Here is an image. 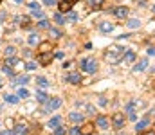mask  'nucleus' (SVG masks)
<instances>
[{
	"label": "nucleus",
	"instance_id": "603ef678",
	"mask_svg": "<svg viewBox=\"0 0 155 135\" xmlns=\"http://www.w3.org/2000/svg\"><path fill=\"white\" fill-rule=\"evenodd\" d=\"M0 87H2V81H0Z\"/></svg>",
	"mask_w": 155,
	"mask_h": 135
},
{
	"label": "nucleus",
	"instance_id": "473e14b6",
	"mask_svg": "<svg viewBox=\"0 0 155 135\" xmlns=\"http://www.w3.org/2000/svg\"><path fill=\"white\" fill-rule=\"evenodd\" d=\"M65 20H69V22H76V20H78V14L74 13V11H69V13L65 14Z\"/></svg>",
	"mask_w": 155,
	"mask_h": 135
},
{
	"label": "nucleus",
	"instance_id": "7c9ffc66",
	"mask_svg": "<svg viewBox=\"0 0 155 135\" xmlns=\"http://www.w3.org/2000/svg\"><path fill=\"white\" fill-rule=\"evenodd\" d=\"M15 52H16V50H15V47H13V45H7V47L4 49V54H5V58H11V56H15Z\"/></svg>",
	"mask_w": 155,
	"mask_h": 135
},
{
	"label": "nucleus",
	"instance_id": "5fc2aeb1",
	"mask_svg": "<svg viewBox=\"0 0 155 135\" xmlns=\"http://www.w3.org/2000/svg\"><path fill=\"white\" fill-rule=\"evenodd\" d=\"M0 112H2V108H0Z\"/></svg>",
	"mask_w": 155,
	"mask_h": 135
},
{
	"label": "nucleus",
	"instance_id": "ea45409f",
	"mask_svg": "<svg viewBox=\"0 0 155 135\" xmlns=\"http://www.w3.org/2000/svg\"><path fill=\"white\" fill-rule=\"evenodd\" d=\"M41 2H43V5H49V7L56 5V0H41Z\"/></svg>",
	"mask_w": 155,
	"mask_h": 135
},
{
	"label": "nucleus",
	"instance_id": "393cba45",
	"mask_svg": "<svg viewBox=\"0 0 155 135\" xmlns=\"http://www.w3.org/2000/svg\"><path fill=\"white\" fill-rule=\"evenodd\" d=\"M49 33H51V36H52L54 40H58V38L63 36V33H61L60 29H56V27H49Z\"/></svg>",
	"mask_w": 155,
	"mask_h": 135
},
{
	"label": "nucleus",
	"instance_id": "f257e3e1",
	"mask_svg": "<svg viewBox=\"0 0 155 135\" xmlns=\"http://www.w3.org/2000/svg\"><path fill=\"white\" fill-rule=\"evenodd\" d=\"M112 13H114V16H117L119 20H124L128 16V7L126 5H117V7L112 9Z\"/></svg>",
	"mask_w": 155,
	"mask_h": 135
},
{
	"label": "nucleus",
	"instance_id": "0eeeda50",
	"mask_svg": "<svg viewBox=\"0 0 155 135\" xmlns=\"http://www.w3.org/2000/svg\"><path fill=\"white\" fill-rule=\"evenodd\" d=\"M52 52H45V54H38V63L40 65H49L52 61Z\"/></svg>",
	"mask_w": 155,
	"mask_h": 135
},
{
	"label": "nucleus",
	"instance_id": "39448f33",
	"mask_svg": "<svg viewBox=\"0 0 155 135\" xmlns=\"http://www.w3.org/2000/svg\"><path fill=\"white\" fill-rule=\"evenodd\" d=\"M58 7H60V13H61V14H63V13H69V11H72V2H71V0H60Z\"/></svg>",
	"mask_w": 155,
	"mask_h": 135
},
{
	"label": "nucleus",
	"instance_id": "412c9836",
	"mask_svg": "<svg viewBox=\"0 0 155 135\" xmlns=\"http://www.w3.org/2000/svg\"><path fill=\"white\" fill-rule=\"evenodd\" d=\"M27 43H29V45H38L40 43V34H36V33H31V34L27 36Z\"/></svg>",
	"mask_w": 155,
	"mask_h": 135
},
{
	"label": "nucleus",
	"instance_id": "f704fd0d",
	"mask_svg": "<svg viewBox=\"0 0 155 135\" xmlns=\"http://www.w3.org/2000/svg\"><path fill=\"white\" fill-rule=\"evenodd\" d=\"M31 16H33V18H40V20H41V18H45V14H43V11H41V9L33 11V14H31Z\"/></svg>",
	"mask_w": 155,
	"mask_h": 135
},
{
	"label": "nucleus",
	"instance_id": "8fccbe9b",
	"mask_svg": "<svg viewBox=\"0 0 155 135\" xmlns=\"http://www.w3.org/2000/svg\"><path fill=\"white\" fill-rule=\"evenodd\" d=\"M152 9H153V13H155V5H152Z\"/></svg>",
	"mask_w": 155,
	"mask_h": 135
},
{
	"label": "nucleus",
	"instance_id": "6ab92c4d",
	"mask_svg": "<svg viewBox=\"0 0 155 135\" xmlns=\"http://www.w3.org/2000/svg\"><path fill=\"white\" fill-rule=\"evenodd\" d=\"M126 25H128L130 29H137V27H141V20H139V18H128V20H126Z\"/></svg>",
	"mask_w": 155,
	"mask_h": 135
},
{
	"label": "nucleus",
	"instance_id": "6e6552de",
	"mask_svg": "<svg viewBox=\"0 0 155 135\" xmlns=\"http://www.w3.org/2000/svg\"><path fill=\"white\" fill-rule=\"evenodd\" d=\"M97 70V63H96V59H90V58H87V65H85V72H88V74H94Z\"/></svg>",
	"mask_w": 155,
	"mask_h": 135
},
{
	"label": "nucleus",
	"instance_id": "bb28decb",
	"mask_svg": "<svg viewBox=\"0 0 155 135\" xmlns=\"http://www.w3.org/2000/svg\"><path fill=\"white\" fill-rule=\"evenodd\" d=\"M16 95H18L20 99H27V97H29V90L25 88V87H20V88H18V94H16Z\"/></svg>",
	"mask_w": 155,
	"mask_h": 135
},
{
	"label": "nucleus",
	"instance_id": "9d476101",
	"mask_svg": "<svg viewBox=\"0 0 155 135\" xmlns=\"http://www.w3.org/2000/svg\"><path fill=\"white\" fill-rule=\"evenodd\" d=\"M65 81H67V83H72V85H79V83H81V74H78V72L67 74Z\"/></svg>",
	"mask_w": 155,
	"mask_h": 135
},
{
	"label": "nucleus",
	"instance_id": "5701e85b",
	"mask_svg": "<svg viewBox=\"0 0 155 135\" xmlns=\"http://www.w3.org/2000/svg\"><path fill=\"white\" fill-rule=\"evenodd\" d=\"M96 123H97V126H99V128H103V130H107V128H108V119H107L105 115H99Z\"/></svg>",
	"mask_w": 155,
	"mask_h": 135
},
{
	"label": "nucleus",
	"instance_id": "58836bf2",
	"mask_svg": "<svg viewBox=\"0 0 155 135\" xmlns=\"http://www.w3.org/2000/svg\"><path fill=\"white\" fill-rule=\"evenodd\" d=\"M52 135H65V128H61V126L54 128V132H52Z\"/></svg>",
	"mask_w": 155,
	"mask_h": 135
},
{
	"label": "nucleus",
	"instance_id": "dca6fc26",
	"mask_svg": "<svg viewBox=\"0 0 155 135\" xmlns=\"http://www.w3.org/2000/svg\"><path fill=\"white\" fill-rule=\"evenodd\" d=\"M60 124H61V117H60V115L51 117V119H49V123H47V126H49V128H52V130H54V128H58Z\"/></svg>",
	"mask_w": 155,
	"mask_h": 135
},
{
	"label": "nucleus",
	"instance_id": "79ce46f5",
	"mask_svg": "<svg viewBox=\"0 0 155 135\" xmlns=\"http://www.w3.org/2000/svg\"><path fill=\"white\" fill-rule=\"evenodd\" d=\"M78 65H79V69H81V70H85V65H87V58H83V59H81Z\"/></svg>",
	"mask_w": 155,
	"mask_h": 135
},
{
	"label": "nucleus",
	"instance_id": "b1692460",
	"mask_svg": "<svg viewBox=\"0 0 155 135\" xmlns=\"http://www.w3.org/2000/svg\"><path fill=\"white\" fill-rule=\"evenodd\" d=\"M52 20H54V22H56L58 25H63V24L67 22V20H65V16H63V14H61L60 11H58V13H54V16H52Z\"/></svg>",
	"mask_w": 155,
	"mask_h": 135
},
{
	"label": "nucleus",
	"instance_id": "864d4df0",
	"mask_svg": "<svg viewBox=\"0 0 155 135\" xmlns=\"http://www.w3.org/2000/svg\"><path fill=\"white\" fill-rule=\"evenodd\" d=\"M71 2H76V0H71Z\"/></svg>",
	"mask_w": 155,
	"mask_h": 135
},
{
	"label": "nucleus",
	"instance_id": "423d86ee",
	"mask_svg": "<svg viewBox=\"0 0 155 135\" xmlns=\"http://www.w3.org/2000/svg\"><path fill=\"white\" fill-rule=\"evenodd\" d=\"M52 52V42H40L38 43V54Z\"/></svg>",
	"mask_w": 155,
	"mask_h": 135
},
{
	"label": "nucleus",
	"instance_id": "2f4dec72",
	"mask_svg": "<svg viewBox=\"0 0 155 135\" xmlns=\"http://www.w3.org/2000/svg\"><path fill=\"white\" fill-rule=\"evenodd\" d=\"M2 72H4L5 76H9V78H15V70H13V67L4 65V67H2Z\"/></svg>",
	"mask_w": 155,
	"mask_h": 135
},
{
	"label": "nucleus",
	"instance_id": "ddd939ff",
	"mask_svg": "<svg viewBox=\"0 0 155 135\" xmlns=\"http://www.w3.org/2000/svg\"><path fill=\"white\" fill-rule=\"evenodd\" d=\"M29 79H31V78H29L27 74H22V76H16V78L13 79V83H16V85H20V87H25V85L29 83Z\"/></svg>",
	"mask_w": 155,
	"mask_h": 135
},
{
	"label": "nucleus",
	"instance_id": "20e7f679",
	"mask_svg": "<svg viewBox=\"0 0 155 135\" xmlns=\"http://www.w3.org/2000/svg\"><path fill=\"white\" fill-rule=\"evenodd\" d=\"M121 58H123V56L117 52L116 49H112V50H107V52H105V59H107V61H112V63H116V61H119Z\"/></svg>",
	"mask_w": 155,
	"mask_h": 135
},
{
	"label": "nucleus",
	"instance_id": "4468645a",
	"mask_svg": "<svg viewBox=\"0 0 155 135\" xmlns=\"http://www.w3.org/2000/svg\"><path fill=\"white\" fill-rule=\"evenodd\" d=\"M99 31L105 33V34H110V33L114 31V25H112L110 22H101V24H99Z\"/></svg>",
	"mask_w": 155,
	"mask_h": 135
},
{
	"label": "nucleus",
	"instance_id": "a19ab883",
	"mask_svg": "<svg viewBox=\"0 0 155 135\" xmlns=\"http://www.w3.org/2000/svg\"><path fill=\"white\" fill-rule=\"evenodd\" d=\"M71 135H81V130L78 126H74V128H71Z\"/></svg>",
	"mask_w": 155,
	"mask_h": 135
},
{
	"label": "nucleus",
	"instance_id": "2eb2a0df",
	"mask_svg": "<svg viewBox=\"0 0 155 135\" xmlns=\"http://www.w3.org/2000/svg\"><path fill=\"white\" fill-rule=\"evenodd\" d=\"M69 119H71L74 124H79V123H83V121H85L83 114H78V112H71V114H69Z\"/></svg>",
	"mask_w": 155,
	"mask_h": 135
},
{
	"label": "nucleus",
	"instance_id": "7ed1b4c3",
	"mask_svg": "<svg viewBox=\"0 0 155 135\" xmlns=\"http://www.w3.org/2000/svg\"><path fill=\"white\" fill-rule=\"evenodd\" d=\"M112 123H114V126H116L117 130H119V128H123V126H124V114L116 112V114L112 115Z\"/></svg>",
	"mask_w": 155,
	"mask_h": 135
},
{
	"label": "nucleus",
	"instance_id": "37998d69",
	"mask_svg": "<svg viewBox=\"0 0 155 135\" xmlns=\"http://www.w3.org/2000/svg\"><path fill=\"white\" fill-rule=\"evenodd\" d=\"M87 112H88V114H94V106H92V104H87Z\"/></svg>",
	"mask_w": 155,
	"mask_h": 135
},
{
	"label": "nucleus",
	"instance_id": "a211bd4d",
	"mask_svg": "<svg viewBox=\"0 0 155 135\" xmlns=\"http://www.w3.org/2000/svg\"><path fill=\"white\" fill-rule=\"evenodd\" d=\"M51 83H49V79L45 78V76H38L36 78V87H40V88H47Z\"/></svg>",
	"mask_w": 155,
	"mask_h": 135
},
{
	"label": "nucleus",
	"instance_id": "a18cd8bd",
	"mask_svg": "<svg viewBox=\"0 0 155 135\" xmlns=\"http://www.w3.org/2000/svg\"><path fill=\"white\" fill-rule=\"evenodd\" d=\"M71 65H72V61H65V63H63V69H69Z\"/></svg>",
	"mask_w": 155,
	"mask_h": 135
},
{
	"label": "nucleus",
	"instance_id": "c9c22d12",
	"mask_svg": "<svg viewBox=\"0 0 155 135\" xmlns=\"http://www.w3.org/2000/svg\"><path fill=\"white\" fill-rule=\"evenodd\" d=\"M36 67H38V63H35V61H27L25 63V70H36Z\"/></svg>",
	"mask_w": 155,
	"mask_h": 135
},
{
	"label": "nucleus",
	"instance_id": "cd10ccee",
	"mask_svg": "<svg viewBox=\"0 0 155 135\" xmlns=\"http://www.w3.org/2000/svg\"><path fill=\"white\" fill-rule=\"evenodd\" d=\"M16 63H20V59H18L16 56H11V58H5V65H7V67H15Z\"/></svg>",
	"mask_w": 155,
	"mask_h": 135
},
{
	"label": "nucleus",
	"instance_id": "a878e982",
	"mask_svg": "<svg viewBox=\"0 0 155 135\" xmlns=\"http://www.w3.org/2000/svg\"><path fill=\"white\" fill-rule=\"evenodd\" d=\"M103 4H105V0H88V5H90L92 9H101Z\"/></svg>",
	"mask_w": 155,
	"mask_h": 135
},
{
	"label": "nucleus",
	"instance_id": "4c0bfd02",
	"mask_svg": "<svg viewBox=\"0 0 155 135\" xmlns=\"http://www.w3.org/2000/svg\"><path fill=\"white\" fill-rule=\"evenodd\" d=\"M134 110H135V103L132 101V103L126 104V112H128V114H134Z\"/></svg>",
	"mask_w": 155,
	"mask_h": 135
},
{
	"label": "nucleus",
	"instance_id": "4be33fe9",
	"mask_svg": "<svg viewBox=\"0 0 155 135\" xmlns=\"http://www.w3.org/2000/svg\"><path fill=\"white\" fill-rule=\"evenodd\" d=\"M146 67H148V59H141V61L134 67V72H143Z\"/></svg>",
	"mask_w": 155,
	"mask_h": 135
},
{
	"label": "nucleus",
	"instance_id": "1a4fd4ad",
	"mask_svg": "<svg viewBox=\"0 0 155 135\" xmlns=\"http://www.w3.org/2000/svg\"><path fill=\"white\" fill-rule=\"evenodd\" d=\"M94 128H96V124L94 123H85V124H81V135H92L94 133Z\"/></svg>",
	"mask_w": 155,
	"mask_h": 135
},
{
	"label": "nucleus",
	"instance_id": "3c124183",
	"mask_svg": "<svg viewBox=\"0 0 155 135\" xmlns=\"http://www.w3.org/2000/svg\"><path fill=\"white\" fill-rule=\"evenodd\" d=\"M2 22H4V20H2V16H0V24H2Z\"/></svg>",
	"mask_w": 155,
	"mask_h": 135
},
{
	"label": "nucleus",
	"instance_id": "f03ea898",
	"mask_svg": "<svg viewBox=\"0 0 155 135\" xmlns=\"http://www.w3.org/2000/svg\"><path fill=\"white\" fill-rule=\"evenodd\" d=\"M61 97H51L49 101H47V110L49 112H52V110H58V108H61Z\"/></svg>",
	"mask_w": 155,
	"mask_h": 135
},
{
	"label": "nucleus",
	"instance_id": "f3484780",
	"mask_svg": "<svg viewBox=\"0 0 155 135\" xmlns=\"http://www.w3.org/2000/svg\"><path fill=\"white\" fill-rule=\"evenodd\" d=\"M124 63H134L135 61V52H132V50H126L124 54H123V58H121Z\"/></svg>",
	"mask_w": 155,
	"mask_h": 135
},
{
	"label": "nucleus",
	"instance_id": "f8f14e48",
	"mask_svg": "<svg viewBox=\"0 0 155 135\" xmlns=\"http://www.w3.org/2000/svg\"><path fill=\"white\" fill-rule=\"evenodd\" d=\"M13 135H27V126L22 123H16L13 128Z\"/></svg>",
	"mask_w": 155,
	"mask_h": 135
},
{
	"label": "nucleus",
	"instance_id": "49530a36",
	"mask_svg": "<svg viewBox=\"0 0 155 135\" xmlns=\"http://www.w3.org/2000/svg\"><path fill=\"white\" fill-rule=\"evenodd\" d=\"M0 135H13V132H2Z\"/></svg>",
	"mask_w": 155,
	"mask_h": 135
},
{
	"label": "nucleus",
	"instance_id": "c03bdc74",
	"mask_svg": "<svg viewBox=\"0 0 155 135\" xmlns=\"http://www.w3.org/2000/svg\"><path fill=\"white\" fill-rule=\"evenodd\" d=\"M148 54H150V56H155V47H150V49H148Z\"/></svg>",
	"mask_w": 155,
	"mask_h": 135
},
{
	"label": "nucleus",
	"instance_id": "c756f323",
	"mask_svg": "<svg viewBox=\"0 0 155 135\" xmlns=\"http://www.w3.org/2000/svg\"><path fill=\"white\" fill-rule=\"evenodd\" d=\"M51 27V22L47 20V18H41L38 20V29H49Z\"/></svg>",
	"mask_w": 155,
	"mask_h": 135
},
{
	"label": "nucleus",
	"instance_id": "09e8293b",
	"mask_svg": "<svg viewBox=\"0 0 155 135\" xmlns=\"http://www.w3.org/2000/svg\"><path fill=\"white\" fill-rule=\"evenodd\" d=\"M15 2H16V4H24V0H15Z\"/></svg>",
	"mask_w": 155,
	"mask_h": 135
},
{
	"label": "nucleus",
	"instance_id": "c85d7f7f",
	"mask_svg": "<svg viewBox=\"0 0 155 135\" xmlns=\"http://www.w3.org/2000/svg\"><path fill=\"white\" fill-rule=\"evenodd\" d=\"M148 124H150V121H148V119H143V121H139V123L135 124V130H137V132H141V130H144Z\"/></svg>",
	"mask_w": 155,
	"mask_h": 135
},
{
	"label": "nucleus",
	"instance_id": "e433bc0d",
	"mask_svg": "<svg viewBox=\"0 0 155 135\" xmlns=\"http://www.w3.org/2000/svg\"><path fill=\"white\" fill-rule=\"evenodd\" d=\"M31 11H36V9H40V5H38V2L36 0H33V2H29V5H27Z\"/></svg>",
	"mask_w": 155,
	"mask_h": 135
},
{
	"label": "nucleus",
	"instance_id": "72a5a7b5",
	"mask_svg": "<svg viewBox=\"0 0 155 135\" xmlns=\"http://www.w3.org/2000/svg\"><path fill=\"white\" fill-rule=\"evenodd\" d=\"M20 24H22V27H29L31 25V18L29 16H24V18L20 16Z\"/></svg>",
	"mask_w": 155,
	"mask_h": 135
},
{
	"label": "nucleus",
	"instance_id": "aec40b11",
	"mask_svg": "<svg viewBox=\"0 0 155 135\" xmlns=\"http://www.w3.org/2000/svg\"><path fill=\"white\" fill-rule=\"evenodd\" d=\"M4 99H5V103H11V104H16V103L20 101V97H18V95H15V94H9V92L4 95Z\"/></svg>",
	"mask_w": 155,
	"mask_h": 135
},
{
	"label": "nucleus",
	"instance_id": "de8ad7c7",
	"mask_svg": "<svg viewBox=\"0 0 155 135\" xmlns=\"http://www.w3.org/2000/svg\"><path fill=\"white\" fill-rule=\"evenodd\" d=\"M143 135H155V132H146V133H143Z\"/></svg>",
	"mask_w": 155,
	"mask_h": 135
},
{
	"label": "nucleus",
	"instance_id": "9b49d317",
	"mask_svg": "<svg viewBox=\"0 0 155 135\" xmlns=\"http://www.w3.org/2000/svg\"><path fill=\"white\" fill-rule=\"evenodd\" d=\"M49 99H51V97H49V94H47L45 90H38V92H36V101H38L40 104H47Z\"/></svg>",
	"mask_w": 155,
	"mask_h": 135
}]
</instances>
